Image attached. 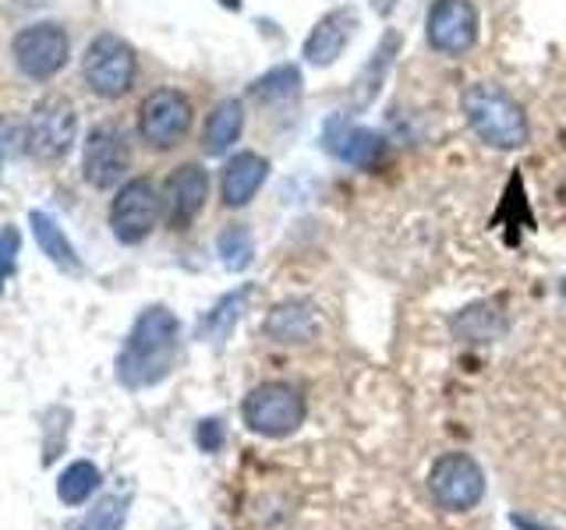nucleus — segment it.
I'll return each mask as SVG.
<instances>
[{
    "label": "nucleus",
    "instance_id": "obj_12",
    "mask_svg": "<svg viewBox=\"0 0 566 530\" xmlns=\"http://www.w3.org/2000/svg\"><path fill=\"white\" fill-rule=\"evenodd\" d=\"M132 167V149L124 135L111 124H99V128L88 131L85 138V152H82V173L93 188H114L128 177Z\"/></svg>",
    "mask_w": 566,
    "mask_h": 530
},
{
    "label": "nucleus",
    "instance_id": "obj_10",
    "mask_svg": "<svg viewBox=\"0 0 566 530\" xmlns=\"http://www.w3.org/2000/svg\"><path fill=\"white\" fill-rule=\"evenodd\" d=\"M11 50H14V64L22 67V75L43 82V78H53L67 64L71 43L61 25L40 22V25H29L18 32Z\"/></svg>",
    "mask_w": 566,
    "mask_h": 530
},
{
    "label": "nucleus",
    "instance_id": "obj_5",
    "mask_svg": "<svg viewBox=\"0 0 566 530\" xmlns=\"http://www.w3.org/2000/svg\"><path fill=\"white\" fill-rule=\"evenodd\" d=\"M429 491L439 509L447 512H468L482 502L485 495V474L478 467V459L468 453H447L432 464Z\"/></svg>",
    "mask_w": 566,
    "mask_h": 530
},
{
    "label": "nucleus",
    "instance_id": "obj_17",
    "mask_svg": "<svg viewBox=\"0 0 566 530\" xmlns=\"http://www.w3.org/2000/svg\"><path fill=\"white\" fill-rule=\"evenodd\" d=\"M510 329V318L500 300H474L450 318V332L464 343H495Z\"/></svg>",
    "mask_w": 566,
    "mask_h": 530
},
{
    "label": "nucleus",
    "instance_id": "obj_7",
    "mask_svg": "<svg viewBox=\"0 0 566 530\" xmlns=\"http://www.w3.org/2000/svg\"><path fill=\"white\" fill-rule=\"evenodd\" d=\"M424 35L442 57H464L482 35V14L471 0H432L429 18H424Z\"/></svg>",
    "mask_w": 566,
    "mask_h": 530
},
{
    "label": "nucleus",
    "instance_id": "obj_25",
    "mask_svg": "<svg viewBox=\"0 0 566 530\" xmlns=\"http://www.w3.org/2000/svg\"><path fill=\"white\" fill-rule=\"evenodd\" d=\"M252 255H255V241L248 234V226H227L220 234V258L230 273H241L252 265Z\"/></svg>",
    "mask_w": 566,
    "mask_h": 530
},
{
    "label": "nucleus",
    "instance_id": "obj_21",
    "mask_svg": "<svg viewBox=\"0 0 566 530\" xmlns=\"http://www.w3.org/2000/svg\"><path fill=\"white\" fill-rule=\"evenodd\" d=\"M248 297H252V287H241L234 294H227L223 300H217V308H212L202 322H199V336L209 343H223L230 332H234L238 318L248 305Z\"/></svg>",
    "mask_w": 566,
    "mask_h": 530
},
{
    "label": "nucleus",
    "instance_id": "obj_19",
    "mask_svg": "<svg viewBox=\"0 0 566 530\" xmlns=\"http://www.w3.org/2000/svg\"><path fill=\"white\" fill-rule=\"evenodd\" d=\"M244 131V106L241 99H223L212 106V114L206 117L202 128V149L209 156H223Z\"/></svg>",
    "mask_w": 566,
    "mask_h": 530
},
{
    "label": "nucleus",
    "instance_id": "obj_18",
    "mask_svg": "<svg viewBox=\"0 0 566 530\" xmlns=\"http://www.w3.org/2000/svg\"><path fill=\"white\" fill-rule=\"evenodd\" d=\"M397 50H400V32L389 29V32L382 35V43H379L376 50H371V57H368V64L361 67L358 82H354V106H358V110L371 106V99L379 96L382 78L389 75V67H394Z\"/></svg>",
    "mask_w": 566,
    "mask_h": 530
},
{
    "label": "nucleus",
    "instance_id": "obj_3",
    "mask_svg": "<svg viewBox=\"0 0 566 530\" xmlns=\"http://www.w3.org/2000/svg\"><path fill=\"white\" fill-rule=\"evenodd\" d=\"M308 403L305 393L291 382H262L241 403V417L255 435L283 438L305 424Z\"/></svg>",
    "mask_w": 566,
    "mask_h": 530
},
{
    "label": "nucleus",
    "instance_id": "obj_22",
    "mask_svg": "<svg viewBox=\"0 0 566 530\" xmlns=\"http://www.w3.org/2000/svg\"><path fill=\"white\" fill-rule=\"evenodd\" d=\"M99 488V470L88 459H75L61 477H57V495L64 506H85Z\"/></svg>",
    "mask_w": 566,
    "mask_h": 530
},
{
    "label": "nucleus",
    "instance_id": "obj_4",
    "mask_svg": "<svg viewBox=\"0 0 566 530\" xmlns=\"http://www.w3.org/2000/svg\"><path fill=\"white\" fill-rule=\"evenodd\" d=\"M138 75V61L135 50L120 40V35L103 32L88 43L85 57H82V78L103 99H120L124 93H132Z\"/></svg>",
    "mask_w": 566,
    "mask_h": 530
},
{
    "label": "nucleus",
    "instance_id": "obj_13",
    "mask_svg": "<svg viewBox=\"0 0 566 530\" xmlns=\"http://www.w3.org/2000/svg\"><path fill=\"white\" fill-rule=\"evenodd\" d=\"M209 199V173L199 163H181L167 177L164 209L174 230H188Z\"/></svg>",
    "mask_w": 566,
    "mask_h": 530
},
{
    "label": "nucleus",
    "instance_id": "obj_20",
    "mask_svg": "<svg viewBox=\"0 0 566 530\" xmlns=\"http://www.w3.org/2000/svg\"><path fill=\"white\" fill-rule=\"evenodd\" d=\"M29 223H32V234H35V241H40V247H43V255L57 265V269H64V273H78L82 269V262H78V255H75V247H71V241L64 237V230L53 223L46 212H29Z\"/></svg>",
    "mask_w": 566,
    "mask_h": 530
},
{
    "label": "nucleus",
    "instance_id": "obj_9",
    "mask_svg": "<svg viewBox=\"0 0 566 530\" xmlns=\"http://www.w3.org/2000/svg\"><path fill=\"white\" fill-rule=\"evenodd\" d=\"M75 106L64 96H46L35 103L25 128V146L35 159H61L67 156L71 141H75Z\"/></svg>",
    "mask_w": 566,
    "mask_h": 530
},
{
    "label": "nucleus",
    "instance_id": "obj_23",
    "mask_svg": "<svg viewBox=\"0 0 566 530\" xmlns=\"http://www.w3.org/2000/svg\"><path fill=\"white\" fill-rule=\"evenodd\" d=\"M301 93V71L294 64H280L273 67L270 75H262L255 85H252V96L259 103H276V99H291Z\"/></svg>",
    "mask_w": 566,
    "mask_h": 530
},
{
    "label": "nucleus",
    "instance_id": "obj_6",
    "mask_svg": "<svg viewBox=\"0 0 566 530\" xmlns=\"http://www.w3.org/2000/svg\"><path fill=\"white\" fill-rule=\"evenodd\" d=\"M191 99L177 88H156L138 106V135L149 149H174L191 128Z\"/></svg>",
    "mask_w": 566,
    "mask_h": 530
},
{
    "label": "nucleus",
    "instance_id": "obj_16",
    "mask_svg": "<svg viewBox=\"0 0 566 530\" xmlns=\"http://www.w3.org/2000/svg\"><path fill=\"white\" fill-rule=\"evenodd\" d=\"M265 177H270V159L265 156H259V152L230 156L223 167V181H220L223 205H230V209L248 205L259 194V188L265 184Z\"/></svg>",
    "mask_w": 566,
    "mask_h": 530
},
{
    "label": "nucleus",
    "instance_id": "obj_14",
    "mask_svg": "<svg viewBox=\"0 0 566 530\" xmlns=\"http://www.w3.org/2000/svg\"><path fill=\"white\" fill-rule=\"evenodd\" d=\"M354 29H358V11L354 8H333L312 25L305 40V61L312 67H333L347 50Z\"/></svg>",
    "mask_w": 566,
    "mask_h": 530
},
{
    "label": "nucleus",
    "instance_id": "obj_2",
    "mask_svg": "<svg viewBox=\"0 0 566 530\" xmlns=\"http://www.w3.org/2000/svg\"><path fill=\"white\" fill-rule=\"evenodd\" d=\"M460 110H464L468 128L482 138L489 149L513 152L527 146V138H531L527 114L503 85H492V82L468 85L464 96H460Z\"/></svg>",
    "mask_w": 566,
    "mask_h": 530
},
{
    "label": "nucleus",
    "instance_id": "obj_27",
    "mask_svg": "<svg viewBox=\"0 0 566 530\" xmlns=\"http://www.w3.org/2000/svg\"><path fill=\"white\" fill-rule=\"evenodd\" d=\"M195 442H199L206 453H220V446H223V424L220 421H202L199 432H195Z\"/></svg>",
    "mask_w": 566,
    "mask_h": 530
},
{
    "label": "nucleus",
    "instance_id": "obj_8",
    "mask_svg": "<svg viewBox=\"0 0 566 530\" xmlns=\"http://www.w3.org/2000/svg\"><path fill=\"white\" fill-rule=\"evenodd\" d=\"M164 212L167 209H164V199H159L156 184L146 181V177H135V181L120 184V191H117V199L111 205V226H114L117 241L138 244L153 234Z\"/></svg>",
    "mask_w": 566,
    "mask_h": 530
},
{
    "label": "nucleus",
    "instance_id": "obj_11",
    "mask_svg": "<svg viewBox=\"0 0 566 530\" xmlns=\"http://www.w3.org/2000/svg\"><path fill=\"white\" fill-rule=\"evenodd\" d=\"M323 146L329 156H336L340 163H347L354 170H376L386 156V138L365 128V124L350 120L347 114H333L326 120Z\"/></svg>",
    "mask_w": 566,
    "mask_h": 530
},
{
    "label": "nucleus",
    "instance_id": "obj_28",
    "mask_svg": "<svg viewBox=\"0 0 566 530\" xmlns=\"http://www.w3.org/2000/svg\"><path fill=\"white\" fill-rule=\"evenodd\" d=\"M394 4H397V0H371V8H376L379 14H389V11H394Z\"/></svg>",
    "mask_w": 566,
    "mask_h": 530
},
{
    "label": "nucleus",
    "instance_id": "obj_1",
    "mask_svg": "<svg viewBox=\"0 0 566 530\" xmlns=\"http://www.w3.org/2000/svg\"><path fill=\"white\" fill-rule=\"evenodd\" d=\"M177 315L164 305L146 308L128 332V343H124L120 358H117V379L128 389H149L159 385L177 361Z\"/></svg>",
    "mask_w": 566,
    "mask_h": 530
},
{
    "label": "nucleus",
    "instance_id": "obj_26",
    "mask_svg": "<svg viewBox=\"0 0 566 530\" xmlns=\"http://www.w3.org/2000/svg\"><path fill=\"white\" fill-rule=\"evenodd\" d=\"M18 247H22V237H18L14 226H8L4 234H0V290H4V283L18 262Z\"/></svg>",
    "mask_w": 566,
    "mask_h": 530
},
{
    "label": "nucleus",
    "instance_id": "obj_15",
    "mask_svg": "<svg viewBox=\"0 0 566 530\" xmlns=\"http://www.w3.org/2000/svg\"><path fill=\"white\" fill-rule=\"evenodd\" d=\"M262 332L270 336L273 343H283V347L312 343V340H318V308L305 297L283 300V305H276L270 315H265Z\"/></svg>",
    "mask_w": 566,
    "mask_h": 530
},
{
    "label": "nucleus",
    "instance_id": "obj_29",
    "mask_svg": "<svg viewBox=\"0 0 566 530\" xmlns=\"http://www.w3.org/2000/svg\"><path fill=\"white\" fill-rule=\"evenodd\" d=\"M220 4L230 8V11H238V8H241V0H220Z\"/></svg>",
    "mask_w": 566,
    "mask_h": 530
},
{
    "label": "nucleus",
    "instance_id": "obj_24",
    "mask_svg": "<svg viewBox=\"0 0 566 530\" xmlns=\"http://www.w3.org/2000/svg\"><path fill=\"white\" fill-rule=\"evenodd\" d=\"M128 506H132V495H106V499L88 509V517H82L71 530H120L124 520H128Z\"/></svg>",
    "mask_w": 566,
    "mask_h": 530
}]
</instances>
